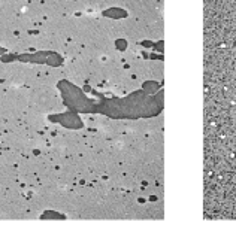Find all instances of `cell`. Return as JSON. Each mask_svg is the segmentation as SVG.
<instances>
[{"label":"cell","instance_id":"cell-1","mask_svg":"<svg viewBox=\"0 0 236 237\" xmlns=\"http://www.w3.org/2000/svg\"><path fill=\"white\" fill-rule=\"evenodd\" d=\"M105 17H108V18H126L127 17V12L124 11V9H120V7H109L108 11H105L103 12Z\"/></svg>","mask_w":236,"mask_h":237},{"label":"cell","instance_id":"cell-3","mask_svg":"<svg viewBox=\"0 0 236 237\" xmlns=\"http://www.w3.org/2000/svg\"><path fill=\"white\" fill-rule=\"evenodd\" d=\"M115 46H117L118 51H124L127 48V42L124 41V39H118V41H115Z\"/></svg>","mask_w":236,"mask_h":237},{"label":"cell","instance_id":"cell-2","mask_svg":"<svg viewBox=\"0 0 236 237\" xmlns=\"http://www.w3.org/2000/svg\"><path fill=\"white\" fill-rule=\"evenodd\" d=\"M142 88H143V93H147V94H155L158 91V84L155 81H147L143 82Z\"/></svg>","mask_w":236,"mask_h":237},{"label":"cell","instance_id":"cell-4","mask_svg":"<svg viewBox=\"0 0 236 237\" xmlns=\"http://www.w3.org/2000/svg\"><path fill=\"white\" fill-rule=\"evenodd\" d=\"M42 218H63L60 213H54V212H48V213H43Z\"/></svg>","mask_w":236,"mask_h":237}]
</instances>
